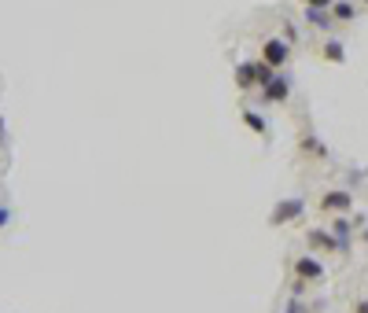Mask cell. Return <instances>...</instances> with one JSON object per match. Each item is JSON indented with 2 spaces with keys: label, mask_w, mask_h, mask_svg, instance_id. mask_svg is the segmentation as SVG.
I'll return each mask as SVG.
<instances>
[{
  "label": "cell",
  "mask_w": 368,
  "mask_h": 313,
  "mask_svg": "<svg viewBox=\"0 0 368 313\" xmlns=\"http://www.w3.org/2000/svg\"><path fill=\"white\" fill-rule=\"evenodd\" d=\"M302 214H306V195H287L273 206L269 225H295V221H302Z\"/></svg>",
  "instance_id": "1"
},
{
  "label": "cell",
  "mask_w": 368,
  "mask_h": 313,
  "mask_svg": "<svg viewBox=\"0 0 368 313\" xmlns=\"http://www.w3.org/2000/svg\"><path fill=\"white\" fill-rule=\"evenodd\" d=\"M287 96H291V74L276 70L269 82L261 85V100H266L269 107H280V103H287Z\"/></svg>",
  "instance_id": "2"
},
{
  "label": "cell",
  "mask_w": 368,
  "mask_h": 313,
  "mask_svg": "<svg viewBox=\"0 0 368 313\" xmlns=\"http://www.w3.org/2000/svg\"><path fill=\"white\" fill-rule=\"evenodd\" d=\"M261 59H266L273 70H284L287 59H291V41H284V37H269V41L261 45Z\"/></svg>",
  "instance_id": "3"
},
{
  "label": "cell",
  "mask_w": 368,
  "mask_h": 313,
  "mask_svg": "<svg viewBox=\"0 0 368 313\" xmlns=\"http://www.w3.org/2000/svg\"><path fill=\"white\" fill-rule=\"evenodd\" d=\"M317 203H321V211H328V214H350L353 211V192L350 188H328Z\"/></svg>",
  "instance_id": "4"
},
{
  "label": "cell",
  "mask_w": 368,
  "mask_h": 313,
  "mask_svg": "<svg viewBox=\"0 0 368 313\" xmlns=\"http://www.w3.org/2000/svg\"><path fill=\"white\" fill-rule=\"evenodd\" d=\"M295 277L306 280V284H309V280H321V277H324V262H321V258L313 254V251L302 254L298 262H295Z\"/></svg>",
  "instance_id": "5"
},
{
  "label": "cell",
  "mask_w": 368,
  "mask_h": 313,
  "mask_svg": "<svg viewBox=\"0 0 368 313\" xmlns=\"http://www.w3.org/2000/svg\"><path fill=\"white\" fill-rule=\"evenodd\" d=\"M353 229H358V225H353V217H346V214H335L332 229H328V232L335 236V243H339V251H343V254H350V236H353Z\"/></svg>",
  "instance_id": "6"
},
{
  "label": "cell",
  "mask_w": 368,
  "mask_h": 313,
  "mask_svg": "<svg viewBox=\"0 0 368 313\" xmlns=\"http://www.w3.org/2000/svg\"><path fill=\"white\" fill-rule=\"evenodd\" d=\"M236 89H258V59H243V63H236Z\"/></svg>",
  "instance_id": "7"
},
{
  "label": "cell",
  "mask_w": 368,
  "mask_h": 313,
  "mask_svg": "<svg viewBox=\"0 0 368 313\" xmlns=\"http://www.w3.org/2000/svg\"><path fill=\"white\" fill-rule=\"evenodd\" d=\"M298 148H302V155H309V159H328V144L313 133V129H306V133L298 137Z\"/></svg>",
  "instance_id": "8"
},
{
  "label": "cell",
  "mask_w": 368,
  "mask_h": 313,
  "mask_svg": "<svg viewBox=\"0 0 368 313\" xmlns=\"http://www.w3.org/2000/svg\"><path fill=\"white\" fill-rule=\"evenodd\" d=\"M306 26L309 30H321V33H332L335 30V19L328 8H306Z\"/></svg>",
  "instance_id": "9"
},
{
  "label": "cell",
  "mask_w": 368,
  "mask_h": 313,
  "mask_svg": "<svg viewBox=\"0 0 368 313\" xmlns=\"http://www.w3.org/2000/svg\"><path fill=\"white\" fill-rule=\"evenodd\" d=\"M240 119H243V125L251 129L254 137H269V122H266V114H261V111L243 107V111H240Z\"/></svg>",
  "instance_id": "10"
},
{
  "label": "cell",
  "mask_w": 368,
  "mask_h": 313,
  "mask_svg": "<svg viewBox=\"0 0 368 313\" xmlns=\"http://www.w3.org/2000/svg\"><path fill=\"white\" fill-rule=\"evenodd\" d=\"M306 240H309L313 251H339V243H335V236H332L328 229H309Z\"/></svg>",
  "instance_id": "11"
},
{
  "label": "cell",
  "mask_w": 368,
  "mask_h": 313,
  "mask_svg": "<svg viewBox=\"0 0 368 313\" xmlns=\"http://www.w3.org/2000/svg\"><path fill=\"white\" fill-rule=\"evenodd\" d=\"M328 11H332L335 26H339V22H353V19H358V4H353V0H332V8H328Z\"/></svg>",
  "instance_id": "12"
},
{
  "label": "cell",
  "mask_w": 368,
  "mask_h": 313,
  "mask_svg": "<svg viewBox=\"0 0 368 313\" xmlns=\"http://www.w3.org/2000/svg\"><path fill=\"white\" fill-rule=\"evenodd\" d=\"M321 56H324L328 63H346V45L335 41V37H328V41L321 45Z\"/></svg>",
  "instance_id": "13"
},
{
  "label": "cell",
  "mask_w": 368,
  "mask_h": 313,
  "mask_svg": "<svg viewBox=\"0 0 368 313\" xmlns=\"http://www.w3.org/2000/svg\"><path fill=\"white\" fill-rule=\"evenodd\" d=\"M4 148H8V122L0 119V151H4Z\"/></svg>",
  "instance_id": "14"
},
{
  "label": "cell",
  "mask_w": 368,
  "mask_h": 313,
  "mask_svg": "<svg viewBox=\"0 0 368 313\" xmlns=\"http://www.w3.org/2000/svg\"><path fill=\"white\" fill-rule=\"evenodd\" d=\"M306 8H332V0H302Z\"/></svg>",
  "instance_id": "15"
},
{
  "label": "cell",
  "mask_w": 368,
  "mask_h": 313,
  "mask_svg": "<svg viewBox=\"0 0 368 313\" xmlns=\"http://www.w3.org/2000/svg\"><path fill=\"white\" fill-rule=\"evenodd\" d=\"M4 225H11V211H8V206H0V229H4Z\"/></svg>",
  "instance_id": "16"
},
{
  "label": "cell",
  "mask_w": 368,
  "mask_h": 313,
  "mask_svg": "<svg viewBox=\"0 0 368 313\" xmlns=\"http://www.w3.org/2000/svg\"><path fill=\"white\" fill-rule=\"evenodd\" d=\"M284 313H302V303H298V298H291V303H287V310Z\"/></svg>",
  "instance_id": "17"
},
{
  "label": "cell",
  "mask_w": 368,
  "mask_h": 313,
  "mask_svg": "<svg viewBox=\"0 0 368 313\" xmlns=\"http://www.w3.org/2000/svg\"><path fill=\"white\" fill-rule=\"evenodd\" d=\"M353 313H368V303H358V306H353Z\"/></svg>",
  "instance_id": "18"
},
{
  "label": "cell",
  "mask_w": 368,
  "mask_h": 313,
  "mask_svg": "<svg viewBox=\"0 0 368 313\" xmlns=\"http://www.w3.org/2000/svg\"><path fill=\"white\" fill-rule=\"evenodd\" d=\"M361 4H368V0H361Z\"/></svg>",
  "instance_id": "19"
}]
</instances>
